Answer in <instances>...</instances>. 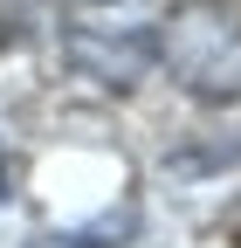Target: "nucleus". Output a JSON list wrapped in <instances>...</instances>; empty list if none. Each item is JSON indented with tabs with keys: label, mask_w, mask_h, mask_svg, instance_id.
Returning <instances> with one entry per match:
<instances>
[{
	"label": "nucleus",
	"mask_w": 241,
	"mask_h": 248,
	"mask_svg": "<svg viewBox=\"0 0 241 248\" xmlns=\"http://www.w3.org/2000/svg\"><path fill=\"white\" fill-rule=\"evenodd\" d=\"M62 55H69V69H83L90 83H104V90H131V83L159 62V42H152V28H138V21L76 14V21L62 28Z\"/></svg>",
	"instance_id": "f03ea898"
},
{
	"label": "nucleus",
	"mask_w": 241,
	"mask_h": 248,
	"mask_svg": "<svg viewBox=\"0 0 241 248\" xmlns=\"http://www.w3.org/2000/svg\"><path fill=\"white\" fill-rule=\"evenodd\" d=\"M138 228V207H117V214H97L83 228H62V234H42L35 248H124V234Z\"/></svg>",
	"instance_id": "7ed1b4c3"
},
{
	"label": "nucleus",
	"mask_w": 241,
	"mask_h": 248,
	"mask_svg": "<svg viewBox=\"0 0 241 248\" xmlns=\"http://www.w3.org/2000/svg\"><path fill=\"white\" fill-rule=\"evenodd\" d=\"M14 179H21V166L7 159V145H0V200H14Z\"/></svg>",
	"instance_id": "20e7f679"
},
{
	"label": "nucleus",
	"mask_w": 241,
	"mask_h": 248,
	"mask_svg": "<svg viewBox=\"0 0 241 248\" xmlns=\"http://www.w3.org/2000/svg\"><path fill=\"white\" fill-rule=\"evenodd\" d=\"M159 62L193 104H241V14L221 0H179L152 28Z\"/></svg>",
	"instance_id": "f257e3e1"
}]
</instances>
